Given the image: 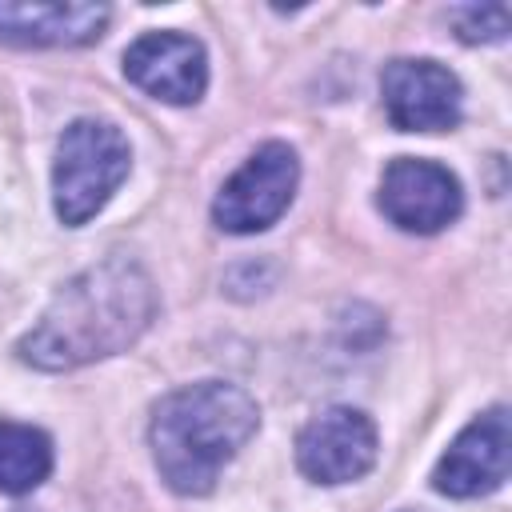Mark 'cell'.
Masks as SVG:
<instances>
[{
    "label": "cell",
    "instance_id": "1",
    "mask_svg": "<svg viewBox=\"0 0 512 512\" xmlns=\"http://www.w3.org/2000/svg\"><path fill=\"white\" fill-rule=\"evenodd\" d=\"M152 316V276L128 256H108L76 272L52 296L36 328L20 340V360H28L40 372L80 368L136 344Z\"/></svg>",
    "mask_w": 512,
    "mask_h": 512
},
{
    "label": "cell",
    "instance_id": "8",
    "mask_svg": "<svg viewBox=\"0 0 512 512\" xmlns=\"http://www.w3.org/2000/svg\"><path fill=\"white\" fill-rule=\"evenodd\" d=\"M380 92L400 132H444L460 120V80L436 60H392L380 76Z\"/></svg>",
    "mask_w": 512,
    "mask_h": 512
},
{
    "label": "cell",
    "instance_id": "6",
    "mask_svg": "<svg viewBox=\"0 0 512 512\" xmlns=\"http://www.w3.org/2000/svg\"><path fill=\"white\" fill-rule=\"evenodd\" d=\"M296 464L316 484L360 480L376 464V428L356 408H328L296 436Z\"/></svg>",
    "mask_w": 512,
    "mask_h": 512
},
{
    "label": "cell",
    "instance_id": "12",
    "mask_svg": "<svg viewBox=\"0 0 512 512\" xmlns=\"http://www.w3.org/2000/svg\"><path fill=\"white\" fill-rule=\"evenodd\" d=\"M448 20L464 44H496L508 36V8L504 4H464V8H452Z\"/></svg>",
    "mask_w": 512,
    "mask_h": 512
},
{
    "label": "cell",
    "instance_id": "3",
    "mask_svg": "<svg viewBox=\"0 0 512 512\" xmlns=\"http://www.w3.org/2000/svg\"><path fill=\"white\" fill-rule=\"evenodd\" d=\"M128 164H132V152L116 124L72 120L56 144V164H52L56 216L64 224L92 220L124 184Z\"/></svg>",
    "mask_w": 512,
    "mask_h": 512
},
{
    "label": "cell",
    "instance_id": "10",
    "mask_svg": "<svg viewBox=\"0 0 512 512\" xmlns=\"http://www.w3.org/2000/svg\"><path fill=\"white\" fill-rule=\"evenodd\" d=\"M108 24L104 4H0V40L24 48L92 44Z\"/></svg>",
    "mask_w": 512,
    "mask_h": 512
},
{
    "label": "cell",
    "instance_id": "4",
    "mask_svg": "<svg viewBox=\"0 0 512 512\" xmlns=\"http://www.w3.org/2000/svg\"><path fill=\"white\" fill-rule=\"evenodd\" d=\"M296 180H300V164H296V152L280 140L256 148L220 188L216 204H212V220L224 228V232H236V236H248V232H260L268 224L280 220V212L292 204V192H296Z\"/></svg>",
    "mask_w": 512,
    "mask_h": 512
},
{
    "label": "cell",
    "instance_id": "7",
    "mask_svg": "<svg viewBox=\"0 0 512 512\" xmlns=\"http://www.w3.org/2000/svg\"><path fill=\"white\" fill-rule=\"evenodd\" d=\"M508 464H512V424L504 408H492L484 416H476L440 456L432 484L436 492L452 496V500H468V496H484L492 488H500L508 480Z\"/></svg>",
    "mask_w": 512,
    "mask_h": 512
},
{
    "label": "cell",
    "instance_id": "2",
    "mask_svg": "<svg viewBox=\"0 0 512 512\" xmlns=\"http://www.w3.org/2000/svg\"><path fill=\"white\" fill-rule=\"evenodd\" d=\"M260 408L248 392L220 380H200L168 392L152 416V456L172 492H212L224 464L252 440Z\"/></svg>",
    "mask_w": 512,
    "mask_h": 512
},
{
    "label": "cell",
    "instance_id": "11",
    "mask_svg": "<svg viewBox=\"0 0 512 512\" xmlns=\"http://www.w3.org/2000/svg\"><path fill=\"white\" fill-rule=\"evenodd\" d=\"M52 472V440L16 420H0V492L24 496L40 488Z\"/></svg>",
    "mask_w": 512,
    "mask_h": 512
},
{
    "label": "cell",
    "instance_id": "5",
    "mask_svg": "<svg viewBox=\"0 0 512 512\" xmlns=\"http://www.w3.org/2000/svg\"><path fill=\"white\" fill-rule=\"evenodd\" d=\"M380 208L404 232H440L460 216L464 192L444 164L396 156L380 180Z\"/></svg>",
    "mask_w": 512,
    "mask_h": 512
},
{
    "label": "cell",
    "instance_id": "13",
    "mask_svg": "<svg viewBox=\"0 0 512 512\" xmlns=\"http://www.w3.org/2000/svg\"><path fill=\"white\" fill-rule=\"evenodd\" d=\"M408 512H424V508H408Z\"/></svg>",
    "mask_w": 512,
    "mask_h": 512
},
{
    "label": "cell",
    "instance_id": "9",
    "mask_svg": "<svg viewBox=\"0 0 512 512\" xmlns=\"http://www.w3.org/2000/svg\"><path fill=\"white\" fill-rule=\"evenodd\" d=\"M124 76L164 104H196L208 84V60L192 36L148 32L124 52Z\"/></svg>",
    "mask_w": 512,
    "mask_h": 512
}]
</instances>
